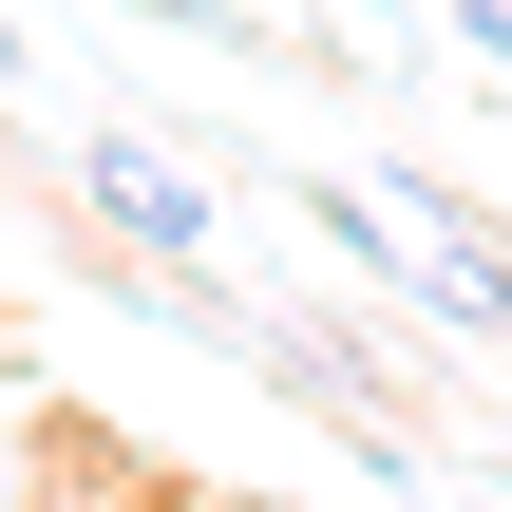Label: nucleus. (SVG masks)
Masks as SVG:
<instances>
[{
    "label": "nucleus",
    "mask_w": 512,
    "mask_h": 512,
    "mask_svg": "<svg viewBox=\"0 0 512 512\" xmlns=\"http://www.w3.org/2000/svg\"><path fill=\"white\" fill-rule=\"evenodd\" d=\"M0 76H19V57H0Z\"/></svg>",
    "instance_id": "nucleus-4"
},
{
    "label": "nucleus",
    "mask_w": 512,
    "mask_h": 512,
    "mask_svg": "<svg viewBox=\"0 0 512 512\" xmlns=\"http://www.w3.org/2000/svg\"><path fill=\"white\" fill-rule=\"evenodd\" d=\"M114 512H190V494H114Z\"/></svg>",
    "instance_id": "nucleus-2"
},
{
    "label": "nucleus",
    "mask_w": 512,
    "mask_h": 512,
    "mask_svg": "<svg viewBox=\"0 0 512 512\" xmlns=\"http://www.w3.org/2000/svg\"><path fill=\"white\" fill-rule=\"evenodd\" d=\"M0 512H19V475H0Z\"/></svg>",
    "instance_id": "nucleus-3"
},
{
    "label": "nucleus",
    "mask_w": 512,
    "mask_h": 512,
    "mask_svg": "<svg viewBox=\"0 0 512 512\" xmlns=\"http://www.w3.org/2000/svg\"><path fill=\"white\" fill-rule=\"evenodd\" d=\"M95 209H114V228H133V247H171V266H190V247H209V190H190V171H171V152H133V133H114V152H95Z\"/></svg>",
    "instance_id": "nucleus-1"
}]
</instances>
